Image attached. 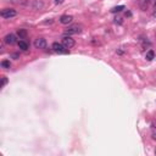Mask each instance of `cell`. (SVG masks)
<instances>
[{
	"label": "cell",
	"instance_id": "10",
	"mask_svg": "<svg viewBox=\"0 0 156 156\" xmlns=\"http://www.w3.org/2000/svg\"><path fill=\"white\" fill-rule=\"evenodd\" d=\"M17 35L20 37V39H25L27 37V31L26 29H18L17 31Z\"/></svg>",
	"mask_w": 156,
	"mask_h": 156
},
{
	"label": "cell",
	"instance_id": "7",
	"mask_svg": "<svg viewBox=\"0 0 156 156\" xmlns=\"http://www.w3.org/2000/svg\"><path fill=\"white\" fill-rule=\"evenodd\" d=\"M4 42H5L6 44H9V45H12V44L16 43V37L13 34H7L5 38H4Z\"/></svg>",
	"mask_w": 156,
	"mask_h": 156
},
{
	"label": "cell",
	"instance_id": "13",
	"mask_svg": "<svg viewBox=\"0 0 156 156\" xmlns=\"http://www.w3.org/2000/svg\"><path fill=\"white\" fill-rule=\"evenodd\" d=\"M1 66H3L4 68H10L11 63H10V61H3V62H1Z\"/></svg>",
	"mask_w": 156,
	"mask_h": 156
},
{
	"label": "cell",
	"instance_id": "5",
	"mask_svg": "<svg viewBox=\"0 0 156 156\" xmlns=\"http://www.w3.org/2000/svg\"><path fill=\"white\" fill-rule=\"evenodd\" d=\"M34 47H35L37 49H45V48H47V40H45L44 38H38V39H35Z\"/></svg>",
	"mask_w": 156,
	"mask_h": 156
},
{
	"label": "cell",
	"instance_id": "16",
	"mask_svg": "<svg viewBox=\"0 0 156 156\" xmlns=\"http://www.w3.org/2000/svg\"><path fill=\"white\" fill-rule=\"evenodd\" d=\"M143 1H144V3H146V4H149V3L153 1V0H143Z\"/></svg>",
	"mask_w": 156,
	"mask_h": 156
},
{
	"label": "cell",
	"instance_id": "8",
	"mask_svg": "<svg viewBox=\"0 0 156 156\" xmlns=\"http://www.w3.org/2000/svg\"><path fill=\"white\" fill-rule=\"evenodd\" d=\"M154 57H155V53H154V50H148L145 54V59L148 61H151V60H154Z\"/></svg>",
	"mask_w": 156,
	"mask_h": 156
},
{
	"label": "cell",
	"instance_id": "1",
	"mask_svg": "<svg viewBox=\"0 0 156 156\" xmlns=\"http://www.w3.org/2000/svg\"><path fill=\"white\" fill-rule=\"evenodd\" d=\"M0 15H1L3 18H12L17 15V11L13 10V9H4L0 12Z\"/></svg>",
	"mask_w": 156,
	"mask_h": 156
},
{
	"label": "cell",
	"instance_id": "4",
	"mask_svg": "<svg viewBox=\"0 0 156 156\" xmlns=\"http://www.w3.org/2000/svg\"><path fill=\"white\" fill-rule=\"evenodd\" d=\"M82 32V27L81 26H78V25H72L70 26L65 31V33L68 34V35H71V34H78V33H81Z\"/></svg>",
	"mask_w": 156,
	"mask_h": 156
},
{
	"label": "cell",
	"instance_id": "9",
	"mask_svg": "<svg viewBox=\"0 0 156 156\" xmlns=\"http://www.w3.org/2000/svg\"><path fill=\"white\" fill-rule=\"evenodd\" d=\"M18 48H20L21 50H23V51H27V50H28V44H27L25 40H20V42H18Z\"/></svg>",
	"mask_w": 156,
	"mask_h": 156
},
{
	"label": "cell",
	"instance_id": "2",
	"mask_svg": "<svg viewBox=\"0 0 156 156\" xmlns=\"http://www.w3.org/2000/svg\"><path fill=\"white\" fill-rule=\"evenodd\" d=\"M61 43H62V45L65 47L66 49H71V48H73L75 47V39H72L70 35H66V37H63L62 38V40H61Z\"/></svg>",
	"mask_w": 156,
	"mask_h": 156
},
{
	"label": "cell",
	"instance_id": "12",
	"mask_svg": "<svg viewBox=\"0 0 156 156\" xmlns=\"http://www.w3.org/2000/svg\"><path fill=\"white\" fill-rule=\"evenodd\" d=\"M122 10H125V6H123V5H120V6H115L113 9H112V10H111V12H121Z\"/></svg>",
	"mask_w": 156,
	"mask_h": 156
},
{
	"label": "cell",
	"instance_id": "6",
	"mask_svg": "<svg viewBox=\"0 0 156 156\" xmlns=\"http://www.w3.org/2000/svg\"><path fill=\"white\" fill-rule=\"evenodd\" d=\"M72 21H73V17L71 15H63L60 17V22L62 25H70Z\"/></svg>",
	"mask_w": 156,
	"mask_h": 156
},
{
	"label": "cell",
	"instance_id": "15",
	"mask_svg": "<svg viewBox=\"0 0 156 156\" xmlns=\"http://www.w3.org/2000/svg\"><path fill=\"white\" fill-rule=\"evenodd\" d=\"M63 0H55V4H62Z\"/></svg>",
	"mask_w": 156,
	"mask_h": 156
},
{
	"label": "cell",
	"instance_id": "11",
	"mask_svg": "<svg viewBox=\"0 0 156 156\" xmlns=\"http://www.w3.org/2000/svg\"><path fill=\"white\" fill-rule=\"evenodd\" d=\"M33 7L35 9V10H38V9H42V7H43V3H42V1H38V0H35V1L33 3Z\"/></svg>",
	"mask_w": 156,
	"mask_h": 156
},
{
	"label": "cell",
	"instance_id": "3",
	"mask_svg": "<svg viewBox=\"0 0 156 156\" xmlns=\"http://www.w3.org/2000/svg\"><path fill=\"white\" fill-rule=\"evenodd\" d=\"M53 50L56 54H67L68 53V49H66L65 47H63L62 43H54L53 44Z\"/></svg>",
	"mask_w": 156,
	"mask_h": 156
},
{
	"label": "cell",
	"instance_id": "14",
	"mask_svg": "<svg viewBox=\"0 0 156 156\" xmlns=\"http://www.w3.org/2000/svg\"><path fill=\"white\" fill-rule=\"evenodd\" d=\"M6 83H7V78H6V77H3V83H1V87H5Z\"/></svg>",
	"mask_w": 156,
	"mask_h": 156
}]
</instances>
